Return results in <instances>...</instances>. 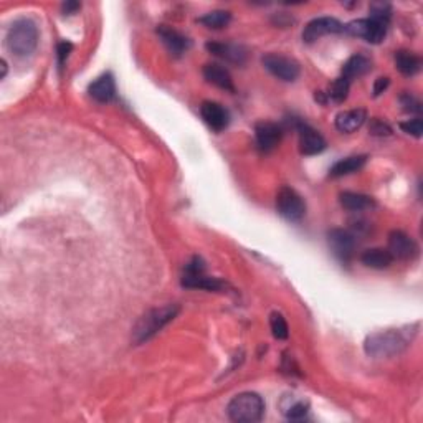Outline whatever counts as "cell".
<instances>
[{"instance_id":"7402d4cb","label":"cell","mask_w":423,"mask_h":423,"mask_svg":"<svg viewBox=\"0 0 423 423\" xmlns=\"http://www.w3.org/2000/svg\"><path fill=\"white\" fill-rule=\"evenodd\" d=\"M395 67H397L398 72L405 76H413L420 72L422 68V62L418 58V55L413 52H408V50H398L395 52Z\"/></svg>"},{"instance_id":"4316f807","label":"cell","mask_w":423,"mask_h":423,"mask_svg":"<svg viewBox=\"0 0 423 423\" xmlns=\"http://www.w3.org/2000/svg\"><path fill=\"white\" fill-rule=\"evenodd\" d=\"M349 88H351V81L341 76L333 83L331 88H329L328 96L331 98L334 103H344V101L347 100V96H349Z\"/></svg>"},{"instance_id":"3957f363","label":"cell","mask_w":423,"mask_h":423,"mask_svg":"<svg viewBox=\"0 0 423 423\" xmlns=\"http://www.w3.org/2000/svg\"><path fill=\"white\" fill-rule=\"evenodd\" d=\"M6 45L17 57H29L39 45V27L32 18H17L8 27Z\"/></svg>"},{"instance_id":"83f0119b","label":"cell","mask_w":423,"mask_h":423,"mask_svg":"<svg viewBox=\"0 0 423 423\" xmlns=\"http://www.w3.org/2000/svg\"><path fill=\"white\" fill-rule=\"evenodd\" d=\"M308 410H309L308 402L297 401L295 403H291L290 407H286L285 410H283V413H285L290 420H301V418H304L306 415H308Z\"/></svg>"},{"instance_id":"484cf974","label":"cell","mask_w":423,"mask_h":423,"mask_svg":"<svg viewBox=\"0 0 423 423\" xmlns=\"http://www.w3.org/2000/svg\"><path fill=\"white\" fill-rule=\"evenodd\" d=\"M269 328H271L273 336H275V339H278V341H285V339H288V336H290V328H288L285 316L281 313L269 314Z\"/></svg>"},{"instance_id":"4dcf8cb0","label":"cell","mask_w":423,"mask_h":423,"mask_svg":"<svg viewBox=\"0 0 423 423\" xmlns=\"http://www.w3.org/2000/svg\"><path fill=\"white\" fill-rule=\"evenodd\" d=\"M369 131L372 136H390L392 134V129H390V126L387 123H384V121L380 119H372L370 121V126H369Z\"/></svg>"},{"instance_id":"f546056e","label":"cell","mask_w":423,"mask_h":423,"mask_svg":"<svg viewBox=\"0 0 423 423\" xmlns=\"http://www.w3.org/2000/svg\"><path fill=\"white\" fill-rule=\"evenodd\" d=\"M401 103L403 106V111H407V113H422V103L410 93L401 96Z\"/></svg>"},{"instance_id":"ba28073f","label":"cell","mask_w":423,"mask_h":423,"mask_svg":"<svg viewBox=\"0 0 423 423\" xmlns=\"http://www.w3.org/2000/svg\"><path fill=\"white\" fill-rule=\"evenodd\" d=\"M262 63L263 67L273 74V76H276L278 80L281 81H288V83L296 81L301 73V68L300 65H297V62L280 53H267L262 58Z\"/></svg>"},{"instance_id":"ac0fdd59","label":"cell","mask_w":423,"mask_h":423,"mask_svg":"<svg viewBox=\"0 0 423 423\" xmlns=\"http://www.w3.org/2000/svg\"><path fill=\"white\" fill-rule=\"evenodd\" d=\"M203 78L217 88H222V90L235 91L230 72L220 63H207L206 67H203Z\"/></svg>"},{"instance_id":"8fae6325","label":"cell","mask_w":423,"mask_h":423,"mask_svg":"<svg viewBox=\"0 0 423 423\" xmlns=\"http://www.w3.org/2000/svg\"><path fill=\"white\" fill-rule=\"evenodd\" d=\"M328 243L341 262H349L356 250V236L344 229H333L328 234Z\"/></svg>"},{"instance_id":"44dd1931","label":"cell","mask_w":423,"mask_h":423,"mask_svg":"<svg viewBox=\"0 0 423 423\" xmlns=\"http://www.w3.org/2000/svg\"><path fill=\"white\" fill-rule=\"evenodd\" d=\"M372 68V62L370 58H367L365 55H354L344 63L342 67V78L346 80H354V78L364 76L365 73H369Z\"/></svg>"},{"instance_id":"8992f818","label":"cell","mask_w":423,"mask_h":423,"mask_svg":"<svg viewBox=\"0 0 423 423\" xmlns=\"http://www.w3.org/2000/svg\"><path fill=\"white\" fill-rule=\"evenodd\" d=\"M182 285L190 290H206V291H220L223 290V283L218 278L206 275V263L202 258L194 257L185 264Z\"/></svg>"},{"instance_id":"5bb4252c","label":"cell","mask_w":423,"mask_h":423,"mask_svg":"<svg viewBox=\"0 0 423 423\" xmlns=\"http://www.w3.org/2000/svg\"><path fill=\"white\" fill-rule=\"evenodd\" d=\"M201 114L202 119L207 123V126L217 133L223 131L230 123L229 111L223 108L220 103H217V101H203L201 105Z\"/></svg>"},{"instance_id":"cb8c5ba5","label":"cell","mask_w":423,"mask_h":423,"mask_svg":"<svg viewBox=\"0 0 423 423\" xmlns=\"http://www.w3.org/2000/svg\"><path fill=\"white\" fill-rule=\"evenodd\" d=\"M361 262L365 264L367 268L372 269H385L392 264L394 258L390 257V253L384 248H369L362 253Z\"/></svg>"},{"instance_id":"30bf717a","label":"cell","mask_w":423,"mask_h":423,"mask_svg":"<svg viewBox=\"0 0 423 423\" xmlns=\"http://www.w3.org/2000/svg\"><path fill=\"white\" fill-rule=\"evenodd\" d=\"M344 23H341L334 17H319L311 20L303 30V41L306 43H314L321 36L329 34H342Z\"/></svg>"},{"instance_id":"d6a6232c","label":"cell","mask_w":423,"mask_h":423,"mask_svg":"<svg viewBox=\"0 0 423 423\" xmlns=\"http://www.w3.org/2000/svg\"><path fill=\"white\" fill-rule=\"evenodd\" d=\"M389 85H390V80L387 76L377 78V80H375V83H374V96L382 95V93L389 88Z\"/></svg>"},{"instance_id":"4fadbf2b","label":"cell","mask_w":423,"mask_h":423,"mask_svg":"<svg viewBox=\"0 0 423 423\" xmlns=\"http://www.w3.org/2000/svg\"><path fill=\"white\" fill-rule=\"evenodd\" d=\"M255 137H257V146L262 152H271L283 137V129L275 123L269 121H260L255 126Z\"/></svg>"},{"instance_id":"d4e9b609","label":"cell","mask_w":423,"mask_h":423,"mask_svg":"<svg viewBox=\"0 0 423 423\" xmlns=\"http://www.w3.org/2000/svg\"><path fill=\"white\" fill-rule=\"evenodd\" d=\"M231 20V13L229 11H212L207 12L206 15L199 17V23L206 27V29H212V30H220L225 29Z\"/></svg>"},{"instance_id":"ffe728a7","label":"cell","mask_w":423,"mask_h":423,"mask_svg":"<svg viewBox=\"0 0 423 423\" xmlns=\"http://www.w3.org/2000/svg\"><path fill=\"white\" fill-rule=\"evenodd\" d=\"M339 202H341V206L349 212H362L375 207L374 199L359 192H342L339 195Z\"/></svg>"},{"instance_id":"f1b7e54d","label":"cell","mask_w":423,"mask_h":423,"mask_svg":"<svg viewBox=\"0 0 423 423\" xmlns=\"http://www.w3.org/2000/svg\"><path fill=\"white\" fill-rule=\"evenodd\" d=\"M401 129L403 133L410 134V136H413V137H422L423 121L420 118L408 119V121H405V123H401Z\"/></svg>"},{"instance_id":"9c48e42d","label":"cell","mask_w":423,"mask_h":423,"mask_svg":"<svg viewBox=\"0 0 423 423\" xmlns=\"http://www.w3.org/2000/svg\"><path fill=\"white\" fill-rule=\"evenodd\" d=\"M293 126L297 131L300 136V151L304 156H316L319 152H323L326 149V139L321 136L319 131H316L314 128H311L309 124L303 123V121L295 119Z\"/></svg>"},{"instance_id":"52a82bcc","label":"cell","mask_w":423,"mask_h":423,"mask_svg":"<svg viewBox=\"0 0 423 423\" xmlns=\"http://www.w3.org/2000/svg\"><path fill=\"white\" fill-rule=\"evenodd\" d=\"M276 210L288 222H300L306 215V202L295 189L283 187L276 195Z\"/></svg>"},{"instance_id":"5b68a950","label":"cell","mask_w":423,"mask_h":423,"mask_svg":"<svg viewBox=\"0 0 423 423\" xmlns=\"http://www.w3.org/2000/svg\"><path fill=\"white\" fill-rule=\"evenodd\" d=\"M389 22L390 18L370 15L369 18H359V20L349 22L347 25H344V32L354 36H361L369 43L379 45L382 43L385 35H387Z\"/></svg>"},{"instance_id":"7a4b0ae2","label":"cell","mask_w":423,"mask_h":423,"mask_svg":"<svg viewBox=\"0 0 423 423\" xmlns=\"http://www.w3.org/2000/svg\"><path fill=\"white\" fill-rule=\"evenodd\" d=\"M177 314H179L177 304H166L162 306V308H154L147 311L146 314L139 318L136 326L133 329V342L136 344V346H139V344L152 339L157 333H161L167 324L172 323Z\"/></svg>"},{"instance_id":"1f68e13d","label":"cell","mask_w":423,"mask_h":423,"mask_svg":"<svg viewBox=\"0 0 423 423\" xmlns=\"http://www.w3.org/2000/svg\"><path fill=\"white\" fill-rule=\"evenodd\" d=\"M73 50V45L69 43V41H62V43L58 45V62L60 65L65 63V60L68 58V55L72 53Z\"/></svg>"},{"instance_id":"836d02e7","label":"cell","mask_w":423,"mask_h":423,"mask_svg":"<svg viewBox=\"0 0 423 423\" xmlns=\"http://www.w3.org/2000/svg\"><path fill=\"white\" fill-rule=\"evenodd\" d=\"M78 8H80V4H78V2H67V4H63L65 15H72V13L76 12Z\"/></svg>"},{"instance_id":"6da1fadb","label":"cell","mask_w":423,"mask_h":423,"mask_svg":"<svg viewBox=\"0 0 423 423\" xmlns=\"http://www.w3.org/2000/svg\"><path fill=\"white\" fill-rule=\"evenodd\" d=\"M415 334L408 336L407 331L402 329H387V331L374 333L367 336L364 342V349L367 356L375 357V359H384V357H394L402 354L407 349L408 344Z\"/></svg>"},{"instance_id":"2e32d148","label":"cell","mask_w":423,"mask_h":423,"mask_svg":"<svg viewBox=\"0 0 423 423\" xmlns=\"http://www.w3.org/2000/svg\"><path fill=\"white\" fill-rule=\"evenodd\" d=\"M206 48L215 57L225 60L234 65H243L246 62V50L236 43H218V41H208Z\"/></svg>"},{"instance_id":"e0dca14e","label":"cell","mask_w":423,"mask_h":423,"mask_svg":"<svg viewBox=\"0 0 423 423\" xmlns=\"http://www.w3.org/2000/svg\"><path fill=\"white\" fill-rule=\"evenodd\" d=\"M88 93L98 103H109V101H113L116 96V83L113 74L105 73L101 76H98L91 83L90 88H88Z\"/></svg>"},{"instance_id":"7c38bea8","label":"cell","mask_w":423,"mask_h":423,"mask_svg":"<svg viewBox=\"0 0 423 423\" xmlns=\"http://www.w3.org/2000/svg\"><path fill=\"white\" fill-rule=\"evenodd\" d=\"M387 252L394 260H412L417 257L418 246L412 236H408L405 231L394 230L389 235V248Z\"/></svg>"},{"instance_id":"d6986e66","label":"cell","mask_w":423,"mask_h":423,"mask_svg":"<svg viewBox=\"0 0 423 423\" xmlns=\"http://www.w3.org/2000/svg\"><path fill=\"white\" fill-rule=\"evenodd\" d=\"M367 119V113L365 109H349V111H342V113H339L336 116V119H334V123H336L337 131L351 134L357 131V129L362 128V124L365 123Z\"/></svg>"},{"instance_id":"277c9868","label":"cell","mask_w":423,"mask_h":423,"mask_svg":"<svg viewBox=\"0 0 423 423\" xmlns=\"http://www.w3.org/2000/svg\"><path fill=\"white\" fill-rule=\"evenodd\" d=\"M227 413L230 420L236 423L260 422L264 415V402L258 394L241 392L229 402Z\"/></svg>"},{"instance_id":"603a6c76","label":"cell","mask_w":423,"mask_h":423,"mask_svg":"<svg viewBox=\"0 0 423 423\" xmlns=\"http://www.w3.org/2000/svg\"><path fill=\"white\" fill-rule=\"evenodd\" d=\"M365 162H367L365 156L346 157V159H341L331 167L329 175H331V177H342V175L354 174V172L361 170L362 167L365 166Z\"/></svg>"},{"instance_id":"9a60e30c","label":"cell","mask_w":423,"mask_h":423,"mask_svg":"<svg viewBox=\"0 0 423 423\" xmlns=\"http://www.w3.org/2000/svg\"><path fill=\"white\" fill-rule=\"evenodd\" d=\"M157 35L162 40V43L167 46V50L175 57H180L184 52H187L190 46V40L187 36L180 34L175 29H172L169 25H159L157 27Z\"/></svg>"}]
</instances>
